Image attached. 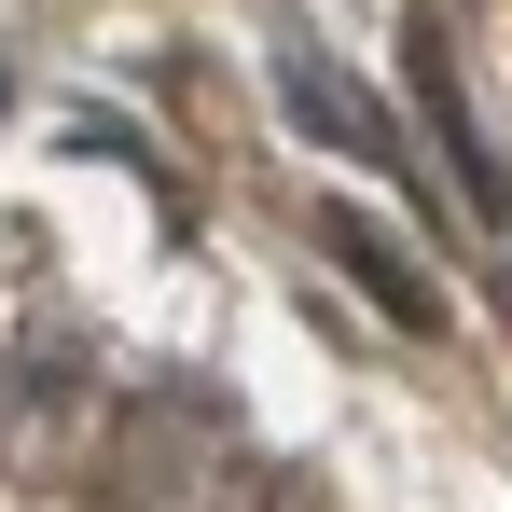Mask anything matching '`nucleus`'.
I'll return each mask as SVG.
<instances>
[{"label":"nucleus","mask_w":512,"mask_h":512,"mask_svg":"<svg viewBox=\"0 0 512 512\" xmlns=\"http://www.w3.org/2000/svg\"><path fill=\"white\" fill-rule=\"evenodd\" d=\"M416 97H429V125H443V167H457V194L499 222V208H512V180H499V153H485V125H471V97H457V56H443V28H416Z\"/></svg>","instance_id":"1"},{"label":"nucleus","mask_w":512,"mask_h":512,"mask_svg":"<svg viewBox=\"0 0 512 512\" xmlns=\"http://www.w3.org/2000/svg\"><path fill=\"white\" fill-rule=\"evenodd\" d=\"M319 250H333L346 277H360V291L388 305V319H416V333H429V319H443V291H429V277H416V263H402V250H388V236H374L360 208H319Z\"/></svg>","instance_id":"2"},{"label":"nucleus","mask_w":512,"mask_h":512,"mask_svg":"<svg viewBox=\"0 0 512 512\" xmlns=\"http://www.w3.org/2000/svg\"><path fill=\"white\" fill-rule=\"evenodd\" d=\"M291 111H305V125H333L346 153H374V167H402V153H388V125H374V97L346 84V70H319V56H291Z\"/></svg>","instance_id":"3"}]
</instances>
